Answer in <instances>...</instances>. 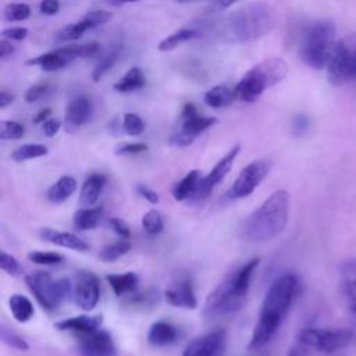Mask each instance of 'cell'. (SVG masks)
Returning a JSON list of instances; mask_svg holds the SVG:
<instances>
[{
  "label": "cell",
  "instance_id": "obj_1",
  "mask_svg": "<svg viewBox=\"0 0 356 356\" xmlns=\"http://www.w3.org/2000/svg\"><path fill=\"white\" fill-rule=\"evenodd\" d=\"M296 291L298 277L295 274H284L270 285L261 302L259 320L248 345L249 350L263 348L274 337L295 299Z\"/></svg>",
  "mask_w": 356,
  "mask_h": 356
},
{
  "label": "cell",
  "instance_id": "obj_2",
  "mask_svg": "<svg viewBox=\"0 0 356 356\" xmlns=\"http://www.w3.org/2000/svg\"><path fill=\"white\" fill-rule=\"evenodd\" d=\"M289 218V193L285 189L273 192L241 224V236L248 242H267L286 227Z\"/></svg>",
  "mask_w": 356,
  "mask_h": 356
},
{
  "label": "cell",
  "instance_id": "obj_3",
  "mask_svg": "<svg viewBox=\"0 0 356 356\" xmlns=\"http://www.w3.org/2000/svg\"><path fill=\"white\" fill-rule=\"evenodd\" d=\"M275 11L266 1H254L236 10L228 19V33L235 42L248 43L268 35L275 25Z\"/></svg>",
  "mask_w": 356,
  "mask_h": 356
},
{
  "label": "cell",
  "instance_id": "obj_4",
  "mask_svg": "<svg viewBox=\"0 0 356 356\" xmlns=\"http://www.w3.org/2000/svg\"><path fill=\"white\" fill-rule=\"evenodd\" d=\"M286 75L288 64L285 60L281 57L266 58L253 65L236 83L234 88L236 99L246 103H253L266 89L280 83Z\"/></svg>",
  "mask_w": 356,
  "mask_h": 356
},
{
  "label": "cell",
  "instance_id": "obj_5",
  "mask_svg": "<svg viewBox=\"0 0 356 356\" xmlns=\"http://www.w3.org/2000/svg\"><path fill=\"white\" fill-rule=\"evenodd\" d=\"M335 25L331 21H314L303 31L299 57L310 68L323 70L327 67L335 47Z\"/></svg>",
  "mask_w": 356,
  "mask_h": 356
},
{
  "label": "cell",
  "instance_id": "obj_6",
  "mask_svg": "<svg viewBox=\"0 0 356 356\" xmlns=\"http://www.w3.org/2000/svg\"><path fill=\"white\" fill-rule=\"evenodd\" d=\"M25 284L44 310H56L70 293L72 284L68 278H53L47 271H32L25 275Z\"/></svg>",
  "mask_w": 356,
  "mask_h": 356
},
{
  "label": "cell",
  "instance_id": "obj_7",
  "mask_svg": "<svg viewBox=\"0 0 356 356\" xmlns=\"http://www.w3.org/2000/svg\"><path fill=\"white\" fill-rule=\"evenodd\" d=\"M327 79L335 88L356 81V32L335 43L327 64Z\"/></svg>",
  "mask_w": 356,
  "mask_h": 356
},
{
  "label": "cell",
  "instance_id": "obj_8",
  "mask_svg": "<svg viewBox=\"0 0 356 356\" xmlns=\"http://www.w3.org/2000/svg\"><path fill=\"white\" fill-rule=\"evenodd\" d=\"M245 295L239 293L235 286L234 273L228 274L206 298L203 313L207 317H221L241 309Z\"/></svg>",
  "mask_w": 356,
  "mask_h": 356
},
{
  "label": "cell",
  "instance_id": "obj_9",
  "mask_svg": "<svg viewBox=\"0 0 356 356\" xmlns=\"http://www.w3.org/2000/svg\"><path fill=\"white\" fill-rule=\"evenodd\" d=\"M353 332L348 328H305L298 334L302 346L317 352L334 353L352 342Z\"/></svg>",
  "mask_w": 356,
  "mask_h": 356
},
{
  "label": "cell",
  "instance_id": "obj_10",
  "mask_svg": "<svg viewBox=\"0 0 356 356\" xmlns=\"http://www.w3.org/2000/svg\"><path fill=\"white\" fill-rule=\"evenodd\" d=\"M99 44L96 42L83 44H71L65 47H58L51 51L43 53L35 58L28 60L26 65H38L44 71H58L68 64H71L78 57H89L96 54Z\"/></svg>",
  "mask_w": 356,
  "mask_h": 356
},
{
  "label": "cell",
  "instance_id": "obj_11",
  "mask_svg": "<svg viewBox=\"0 0 356 356\" xmlns=\"http://www.w3.org/2000/svg\"><path fill=\"white\" fill-rule=\"evenodd\" d=\"M216 122H217L216 117L199 115L195 106L191 103H186L179 115V127L172 134L170 142L178 147L189 146L197 135H200L202 132L213 127Z\"/></svg>",
  "mask_w": 356,
  "mask_h": 356
},
{
  "label": "cell",
  "instance_id": "obj_12",
  "mask_svg": "<svg viewBox=\"0 0 356 356\" xmlns=\"http://www.w3.org/2000/svg\"><path fill=\"white\" fill-rule=\"evenodd\" d=\"M270 171L268 160H253L248 165H245L231 188L228 189L229 199H242L249 196L260 182L267 177Z\"/></svg>",
  "mask_w": 356,
  "mask_h": 356
},
{
  "label": "cell",
  "instance_id": "obj_13",
  "mask_svg": "<svg viewBox=\"0 0 356 356\" xmlns=\"http://www.w3.org/2000/svg\"><path fill=\"white\" fill-rule=\"evenodd\" d=\"M239 152H241V145H235L232 149L228 150V153L224 157H221L217 161V164L211 168V171L207 175L200 178L197 188L192 196L193 200H202L210 195V192L227 177Z\"/></svg>",
  "mask_w": 356,
  "mask_h": 356
},
{
  "label": "cell",
  "instance_id": "obj_14",
  "mask_svg": "<svg viewBox=\"0 0 356 356\" xmlns=\"http://www.w3.org/2000/svg\"><path fill=\"white\" fill-rule=\"evenodd\" d=\"M72 296L76 306L89 312L100 299L99 278L90 271H79L72 282Z\"/></svg>",
  "mask_w": 356,
  "mask_h": 356
},
{
  "label": "cell",
  "instance_id": "obj_15",
  "mask_svg": "<svg viewBox=\"0 0 356 356\" xmlns=\"http://www.w3.org/2000/svg\"><path fill=\"white\" fill-rule=\"evenodd\" d=\"M78 352L81 356H115L117 348L113 337L104 331L97 330L89 334H82Z\"/></svg>",
  "mask_w": 356,
  "mask_h": 356
},
{
  "label": "cell",
  "instance_id": "obj_16",
  "mask_svg": "<svg viewBox=\"0 0 356 356\" xmlns=\"http://www.w3.org/2000/svg\"><path fill=\"white\" fill-rule=\"evenodd\" d=\"M225 331L213 330L189 342L181 356H217L224 348Z\"/></svg>",
  "mask_w": 356,
  "mask_h": 356
},
{
  "label": "cell",
  "instance_id": "obj_17",
  "mask_svg": "<svg viewBox=\"0 0 356 356\" xmlns=\"http://www.w3.org/2000/svg\"><path fill=\"white\" fill-rule=\"evenodd\" d=\"M93 113V104L92 100L83 95H78L72 97L65 108V131L67 132H75L82 125H85Z\"/></svg>",
  "mask_w": 356,
  "mask_h": 356
},
{
  "label": "cell",
  "instance_id": "obj_18",
  "mask_svg": "<svg viewBox=\"0 0 356 356\" xmlns=\"http://www.w3.org/2000/svg\"><path fill=\"white\" fill-rule=\"evenodd\" d=\"M164 298L167 303H170L174 307H182V309H196L197 300L195 296L193 286L189 280L182 278L177 282H172L165 291Z\"/></svg>",
  "mask_w": 356,
  "mask_h": 356
},
{
  "label": "cell",
  "instance_id": "obj_19",
  "mask_svg": "<svg viewBox=\"0 0 356 356\" xmlns=\"http://www.w3.org/2000/svg\"><path fill=\"white\" fill-rule=\"evenodd\" d=\"M40 238L49 243L61 246V248H67L71 250H76V252H86L89 249V245L79 238L78 235L72 234V232H67V231H57L54 228H42L39 232Z\"/></svg>",
  "mask_w": 356,
  "mask_h": 356
},
{
  "label": "cell",
  "instance_id": "obj_20",
  "mask_svg": "<svg viewBox=\"0 0 356 356\" xmlns=\"http://www.w3.org/2000/svg\"><path fill=\"white\" fill-rule=\"evenodd\" d=\"M103 323L102 316H74L70 318L60 320L54 324V327L60 331H74L79 334H89L93 331H97Z\"/></svg>",
  "mask_w": 356,
  "mask_h": 356
},
{
  "label": "cell",
  "instance_id": "obj_21",
  "mask_svg": "<svg viewBox=\"0 0 356 356\" xmlns=\"http://www.w3.org/2000/svg\"><path fill=\"white\" fill-rule=\"evenodd\" d=\"M106 175L100 172L90 174L82 184L79 192V204L83 207H92L100 197L106 185Z\"/></svg>",
  "mask_w": 356,
  "mask_h": 356
},
{
  "label": "cell",
  "instance_id": "obj_22",
  "mask_svg": "<svg viewBox=\"0 0 356 356\" xmlns=\"http://www.w3.org/2000/svg\"><path fill=\"white\" fill-rule=\"evenodd\" d=\"M177 328L167 321H156L147 331V342L153 346H165L177 341Z\"/></svg>",
  "mask_w": 356,
  "mask_h": 356
},
{
  "label": "cell",
  "instance_id": "obj_23",
  "mask_svg": "<svg viewBox=\"0 0 356 356\" xmlns=\"http://www.w3.org/2000/svg\"><path fill=\"white\" fill-rule=\"evenodd\" d=\"M76 189V181L71 175L60 177L46 192V197L53 204H60L67 200Z\"/></svg>",
  "mask_w": 356,
  "mask_h": 356
},
{
  "label": "cell",
  "instance_id": "obj_24",
  "mask_svg": "<svg viewBox=\"0 0 356 356\" xmlns=\"http://www.w3.org/2000/svg\"><path fill=\"white\" fill-rule=\"evenodd\" d=\"M102 216H103V207L102 206L78 209L74 213V217H72L74 228L78 229V231L93 229L99 225V222L102 220Z\"/></svg>",
  "mask_w": 356,
  "mask_h": 356
},
{
  "label": "cell",
  "instance_id": "obj_25",
  "mask_svg": "<svg viewBox=\"0 0 356 356\" xmlns=\"http://www.w3.org/2000/svg\"><path fill=\"white\" fill-rule=\"evenodd\" d=\"M106 281L108 282L115 296H122L125 293L134 292L139 284V278L134 271H127L122 274H108L106 275Z\"/></svg>",
  "mask_w": 356,
  "mask_h": 356
},
{
  "label": "cell",
  "instance_id": "obj_26",
  "mask_svg": "<svg viewBox=\"0 0 356 356\" xmlns=\"http://www.w3.org/2000/svg\"><path fill=\"white\" fill-rule=\"evenodd\" d=\"M235 99V89L227 85H216L204 93V103L213 108L229 106Z\"/></svg>",
  "mask_w": 356,
  "mask_h": 356
},
{
  "label": "cell",
  "instance_id": "obj_27",
  "mask_svg": "<svg viewBox=\"0 0 356 356\" xmlns=\"http://www.w3.org/2000/svg\"><path fill=\"white\" fill-rule=\"evenodd\" d=\"M200 178H202V175H200L199 170L189 171L179 182L175 184V186L172 189L174 199L178 200V202H184V200L192 199Z\"/></svg>",
  "mask_w": 356,
  "mask_h": 356
},
{
  "label": "cell",
  "instance_id": "obj_28",
  "mask_svg": "<svg viewBox=\"0 0 356 356\" xmlns=\"http://www.w3.org/2000/svg\"><path fill=\"white\" fill-rule=\"evenodd\" d=\"M8 307H10V312L13 314V317L18 323H26L35 314V309H33L32 302L21 293H14V295L10 296Z\"/></svg>",
  "mask_w": 356,
  "mask_h": 356
},
{
  "label": "cell",
  "instance_id": "obj_29",
  "mask_svg": "<svg viewBox=\"0 0 356 356\" xmlns=\"http://www.w3.org/2000/svg\"><path fill=\"white\" fill-rule=\"evenodd\" d=\"M146 83V79H145V75L143 72L140 71V68L138 67H132L131 70H128L125 72L124 76H121L115 83H114V89L117 92H121V93H128V92H134V90H138L140 88H143Z\"/></svg>",
  "mask_w": 356,
  "mask_h": 356
},
{
  "label": "cell",
  "instance_id": "obj_30",
  "mask_svg": "<svg viewBox=\"0 0 356 356\" xmlns=\"http://www.w3.org/2000/svg\"><path fill=\"white\" fill-rule=\"evenodd\" d=\"M92 28H95V24L89 18L83 17L78 22L63 26L60 31L56 32L54 38L57 42H72L79 39L88 29H92Z\"/></svg>",
  "mask_w": 356,
  "mask_h": 356
},
{
  "label": "cell",
  "instance_id": "obj_31",
  "mask_svg": "<svg viewBox=\"0 0 356 356\" xmlns=\"http://www.w3.org/2000/svg\"><path fill=\"white\" fill-rule=\"evenodd\" d=\"M200 33L199 31L196 29H192V28H181L178 31H175L174 33H171L170 36L164 38L159 44H157V49L160 51H170L172 49H175L178 44L184 43V42H188L193 38H197Z\"/></svg>",
  "mask_w": 356,
  "mask_h": 356
},
{
  "label": "cell",
  "instance_id": "obj_32",
  "mask_svg": "<svg viewBox=\"0 0 356 356\" xmlns=\"http://www.w3.org/2000/svg\"><path fill=\"white\" fill-rule=\"evenodd\" d=\"M49 149L42 145V143H26L19 147H17L13 153L11 157L14 161H26L31 159H38L46 156Z\"/></svg>",
  "mask_w": 356,
  "mask_h": 356
},
{
  "label": "cell",
  "instance_id": "obj_33",
  "mask_svg": "<svg viewBox=\"0 0 356 356\" xmlns=\"http://www.w3.org/2000/svg\"><path fill=\"white\" fill-rule=\"evenodd\" d=\"M120 54H121V49H120V47H113V49H110L107 53H104V54L100 57L99 63L96 64V67H95V70H93V72H92V79H93L95 82H99V81L102 79V76H103L108 70H111V68L114 67V64L117 63Z\"/></svg>",
  "mask_w": 356,
  "mask_h": 356
},
{
  "label": "cell",
  "instance_id": "obj_34",
  "mask_svg": "<svg viewBox=\"0 0 356 356\" xmlns=\"http://www.w3.org/2000/svg\"><path fill=\"white\" fill-rule=\"evenodd\" d=\"M131 250V242L125 238H121L113 243H108L106 245L100 253H99V257L103 260V261H114L117 260L118 257L127 254L128 252Z\"/></svg>",
  "mask_w": 356,
  "mask_h": 356
},
{
  "label": "cell",
  "instance_id": "obj_35",
  "mask_svg": "<svg viewBox=\"0 0 356 356\" xmlns=\"http://www.w3.org/2000/svg\"><path fill=\"white\" fill-rule=\"evenodd\" d=\"M142 227L150 235L160 234L164 229V221L161 214L156 209L146 211L142 217Z\"/></svg>",
  "mask_w": 356,
  "mask_h": 356
},
{
  "label": "cell",
  "instance_id": "obj_36",
  "mask_svg": "<svg viewBox=\"0 0 356 356\" xmlns=\"http://www.w3.org/2000/svg\"><path fill=\"white\" fill-rule=\"evenodd\" d=\"M31 7L26 3H11L4 7V19L8 22L24 21L29 18Z\"/></svg>",
  "mask_w": 356,
  "mask_h": 356
},
{
  "label": "cell",
  "instance_id": "obj_37",
  "mask_svg": "<svg viewBox=\"0 0 356 356\" xmlns=\"http://www.w3.org/2000/svg\"><path fill=\"white\" fill-rule=\"evenodd\" d=\"M124 131L131 136H139L145 131L143 120L134 113H125L122 117Z\"/></svg>",
  "mask_w": 356,
  "mask_h": 356
},
{
  "label": "cell",
  "instance_id": "obj_38",
  "mask_svg": "<svg viewBox=\"0 0 356 356\" xmlns=\"http://www.w3.org/2000/svg\"><path fill=\"white\" fill-rule=\"evenodd\" d=\"M28 259L32 263L42 264V266H54L64 260V257L60 253L56 252H42V250H33L28 253Z\"/></svg>",
  "mask_w": 356,
  "mask_h": 356
},
{
  "label": "cell",
  "instance_id": "obj_39",
  "mask_svg": "<svg viewBox=\"0 0 356 356\" xmlns=\"http://www.w3.org/2000/svg\"><path fill=\"white\" fill-rule=\"evenodd\" d=\"M0 337H1V341L6 345H8V346H11L14 349H18V350H28L29 349L28 342L21 335H18L17 332L11 331L10 328H7L4 325L0 330Z\"/></svg>",
  "mask_w": 356,
  "mask_h": 356
},
{
  "label": "cell",
  "instance_id": "obj_40",
  "mask_svg": "<svg viewBox=\"0 0 356 356\" xmlns=\"http://www.w3.org/2000/svg\"><path fill=\"white\" fill-rule=\"evenodd\" d=\"M25 134L22 124L17 121H1L0 122V139H19Z\"/></svg>",
  "mask_w": 356,
  "mask_h": 356
},
{
  "label": "cell",
  "instance_id": "obj_41",
  "mask_svg": "<svg viewBox=\"0 0 356 356\" xmlns=\"http://www.w3.org/2000/svg\"><path fill=\"white\" fill-rule=\"evenodd\" d=\"M0 268L11 277H18L22 274V267L19 261L4 250L1 252V256H0Z\"/></svg>",
  "mask_w": 356,
  "mask_h": 356
},
{
  "label": "cell",
  "instance_id": "obj_42",
  "mask_svg": "<svg viewBox=\"0 0 356 356\" xmlns=\"http://www.w3.org/2000/svg\"><path fill=\"white\" fill-rule=\"evenodd\" d=\"M50 92V86L49 85H33L31 86L26 93H25V102L26 103H35L39 99H42L43 96H46Z\"/></svg>",
  "mask_w": 356,
  "mask_h": 356
},
{
  "label": "cell",
  "instance_id": "obj_43",
  "mask_svg": "<svg viewBox=\"0 0 356 356\" xmlns=\"http://www.w3.org/2000/svg\"><path fill=\"white\" fill-rule=\"evenodd\" d=\"M147 150V145L146 143H122L115 149V154L117 156H125V154H138V153H143Z\"/></svg>",
  "mask_w": 356,
  "mask_h": 356
},
{
  "label": "cell",
  "instance_id": "obj_44",
  "mask_svg": "<svg viewBox=\"0 0 356 356\" xmlns=\"http://www.w3.org/2000/svg\"><path fill=\"white\" fill-rule=\"evenodd\" d=\"M28 28L25 26H11L1 31V38L8 40H24L28 36Z\"/></svg>",
  "mask_w": 356,
  "mask_h": 356
},
{
  "label": "cell",
  "instance_id": "obj_45",
  "mask_svg": "<svg viewBox=\"0 0 356 356\" xmlns=\"http://www.w3.org/2000/svg\"><path fill=\"white\" fill-rule=\"evenodd\" d=\"M108 224L111 225V228L114 229L115 234H118L121 238H125V239H129L131 238V231H129V227L127 225V222L120 218V217H111L108 220Z\"/></svg>",
  "mask_w": 356,
  "mask_h": 356
},
{
  "label": "cell",
  "instance_id": "obj_46",
  "mask_svg": "<svg viewBox=\"0 0 356 356\" xmlns=\"http://www.w3.org/2000/svg\"><path fill=\"white\" fill-rule=\"evenodd\" d=\"M85 17L89 18L95 24V26H97V25H102V24H106L107 21H110L113 18V14L106 10H95V11L88 13Z\"/></svg>",
  "mask_w": 356,
  "mask_h": 356
},
{
  "label": "cell",
  "instance_id": "obj_47",
  "mask_svg": "<svg viewBox=\"0 0 356 356\" xmlns=\"http://www.w3.org/2000/svg\"><path fill=\"white\" fill-rule=\"evenodd\" d=\"M136 191H138V193H139L142 197H145L149 203H152V204H157V203H159V195H157V192L153 191L152 188H149V186H146V185H143V184H139V185L136 186Z\"/></svg>",
  "mask_w": 356,
  "mask_h": 356
},
{
  "label": "cell",
  "instance_id": "obj_48",
  "mask_svg": "<svg viewBox=\"0 0 356 356\" xmlns=\"http://www.w3.org/2000/svg\"><path fill=\"white\" fill-rule=\"evenodd\" d=\"M40 13L46 15H54L60 10V1L58 0H42L39 4Z\"/></svg>",
  "mask_w": 356,
  "mask_h": 356
},
{
  "label": "cell",
  "instance_id": "obj_49",
  "mask_svg": "<svg viewBox=\"0 0 356 356\" xmlns=\"http://www.w3.org/2000/svg\"><path fill=\"white\" fill-rule=\"evenodd\" d=\"M61 128V121L57 120V118H47L44 122H43V132L46 134V136L51 138L54 136Z\"/></svg>",
  "mask_w": 356,
  "mask_h": 356
},
{
  "label": "cell",
  "instance_id": "obj_50",
  "mask_svg": "<svg viewBox=\"0 0 356 356\" xmlns=\"http://www.w3.org/2000/svg\"><path fill=\"white\" fill-rule=\"evenodd\" d=\"M292 127H293V132H295L296 135H302V134H305V132L307 131V128H309V118H307L305 114H298V115L295 117V120H293Z\"/></svg>",
  "mask_w": 356,
  "mask_h": 356
},
{
  "label": "cell",
  "instance_id": "obj_51",
  "mask_svg": "<svg viewBox=\"0 0 356 356\" xmlns=\"http://www.w3.org/2000/svg\"><path fill=\"white\" fill-rule=\"evenodd\" d=\"M14 46L13 43L8 40V39H1L0 40V58L1 60H6L7 57H10L13 53H14Z\"/></svg>",
  "mask_w": 356,
  "mask_h": 356
},
{
  "label": "cell",
  "instance_id": "obj_52",
  "mask_svg": "<svg viewBox=\"0 0 356 356\" xmlns=\"http://www.w3.org/2000/svg\"><path fill=\"white\" fill-rule=\"evenodd\" d=\"M235 1H238V0H213V3L210 6V10L221 11V10H225V8L231 7Z\"/></svg>",
  "mask_w": 356,
  "mask_h": 356
},
{
  "label": "cell",
  "instance_id": "obj_53",
  "mask_svg": "<svg viewBox=\"0 0 356 356\" xmlns=\"http://www.w3.org/2000/svg\"><path fill=\"white\" fill-rule=\"evenodd\" d=\"M14 99H15V96H14L13 93H8V92H6V90H1V92H0V108H4V107H7L8 104H11V103L14 102Z\"/></svg>",
  "mask_w": 356,
  "mask_h": 356
},
{
  "label": "cell",
  "instance_id": "obj_54",
  "mask_svg": "<svg viewBox=\"0 0 356 356\" xmlns=\"http://www.w3.org/2000/svg\"><path fill=\"white\" fill-rule=\"evenodd\" d=\"M51 114V110L50 108H43V110H40L35 117H33V122L35 124H40V122H44L47 118H49V115Z\"/></svg>",
  "mask_w": 356,
  "mask_h": 356
},
{
  "label": "cell",
  "instance_id": "obj_55",
  "mask_svg": "<svg viewBox=\"0 0 356 356\" xmlns=\"http://www.w3.org/2000/svg\"><path fill=\"white\" fill-rule=\"evenodd\" d=\"M339 268H341V271L345 273V274H356V260L345 261Z\"/></svg>",
  "mask_w": 356,
  "mask_h": 356
},
{
  "label": "cell",
  "instance_id": "obj_56",
  "mask_svg": "<svg viewBox=\"0 0 356 356\" xmlns=\"http://www.w3.org/2000/svg\"><path fill=\"white\" fill-rule=\"evenodd\" d=\"M134 1H139V0H110V3L115 4V6H121V4H127V3H134Z\"/></svg>",
  "mask_w": 356,
  "mask_h": 356
},
{
  "label": "cell",
  "instance_id": "obj_57",
  "mask_svg": "<svg viewBox=\"0 0 356 356\" xmlns=\"http://www.w3.org/2000/svg\"><path fill=\"white\" fill-rule=\"evenodd\" d=\"M179 3H188V1H196V0H177Z\"/></svg>",
  "mask_w": 356,
  "mask_h": 356
},
{
  "label": "cell",
  "instance_id": "obj_58",
  "mask_svg": "<svg viewBox=\"0 0 356 356\" xmlns=\"http://www.w3.org/2000/svg\"><path fill=\"white\" fill-rule=\"evenodd\" d=\"M350 309H352V312H353V313H356V305H353Z\"/></svg>",
  "mask_w": 356,
  "mask_h": 356
}]
</instances>
